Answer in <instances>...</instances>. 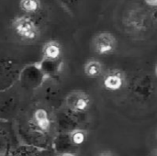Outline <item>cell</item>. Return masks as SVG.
Segmentation results:
<instances>
[{
  "label": "cell",
  "mask_w": 157,
  "mask_h": 156,
  "mask_svg": "<svg viewBox=\"0 0 157 156\" xmlns=\"http://www.w3.org/2000/svg\"><path fill=\"white\" fill-rule=\"evenodd\" d=\"M47 79L42 74L38 63H32L21 68L18 82L27 90H36L40 88Z\"/></svg>",
  "instance_id": "cell-4"
},
{
  "label": "cell",
  "mask_w": 157,
  "mask_h": 156,
  "mask_svg": "<svg viewBox=\"0 0 157 156\" xmlns=\"http://www.w3.org/2000/svg\"><path fill=\"white\" fill-rule=\"evenodd\" d=\"M59 2L62 4L63 7H65L67 10H70V8L76 5L79 2V0H59Z\"/></svg>",
  "instance_id": "cell-21"
},
{
  "label": "cell",
  "mask_w": 157,
  "mask_h": 156,
  "mask_svg": "<svg viewBox=\"0 0 157 156\" xmlns=\"http://www.w3.org/2000/svg\"><path fill=\"white\" fill-rule=\"evenodd\" d=\"M52 149L60 154L64 153H75L77 148L73 144L69 133H57L52 139Z\"/></svg>",
  "instance_id": "cell-13"
},
{
  "label": "cell",
  "mask_w": 157,
  "mask_h": 156,
  "mask_svg": "<svg viewBox=\"0 0 157 156\" xmlns=\"http://www.w3.org/2000/svg\"><path fill=\"white\" fill-rule=\"evenodd\" d=\"M97 156H114V154L109 151H103V152L98 153Z\"/></svg>",
  "instance_id": "cell-22"
},
{
  "label": "cell",
  "mask_w": 157,
  "mask_h": 156,
  "mask_svg": "<svg viewBox=\"0 0 157 156\" xmlns=\"http://www.w3.org/2000/svg\"><path fill=\"white\" fill-rule=\"evenodd\" d=\"M126 83V76L123 72L118 69L110 70L103 77V86L108 91H119L123 88Z\"/></svg>",
  "instance_id": "cell-9"
},
{
  "label": "cell",
  "mask_w": 157,
  "mask_h": 156,
  "mask_svg": "<svg viewBox=\"0 0 157 156\" xmlns=\"http://www.w3.org/2000/svg\"><path fill=\"white\" fill-rule=\"evenodd\" d=\"M144 1L149 6H157V0H144Z\"/></svg>",
  "instance_id": "cell-23"
},
{
  "label": "cell",
  "mask_w": 157,
  "mask_h": 156,
  "mask_svg": "<svg viewBox=\"0 0 157 156\" xmlns=\"http://www.w3.org/2000/svg\"><path fill=\"white\" fill-rule=\"evenodd\" d=\"M61 95L62 93L60 87L55 84H51L47 86V87L44 90V97L46 101L52 105L58 104L61 101Z\"/></svg>",
  "instance_id": "cell-18"
},
{
  "label": "cell",
  "mask_w": 157,
  "mask_h": 156,
  "mask_svg": "<svg viewBox=\"0 0 157 156\" xmlns=\"http://www.w3.org/2000/svg\"><path fill=\"white\" fill-rule=\"evenodd\" d=\"M70 139L73 143V144L78 148L81 145H83L86 141V137H87V133L86 131L84 129H78V130H75L71 132H68Z\"/></svg>",
  "instance_id": "cell-19"
},
{
  "label": "cell",
  "mask_w": 157,
  "mask_h": 156,
  "mask_svg": "<svg viewBox=\"0 0 157 156\" xmlns=\"http://www.w3.org/2000/svg\"><path fill=\"white\" fill-rule=\"evenodd\" d=\"M43 150L37 149L35 147L20 144L14 147L7 156H41Z\"/></svg>",
  "instance_id": "cell-17"
},
{
  "label": "cell",
  "mask_w": 157,
  "mask_h": 156,
  "mask_svg": "<svg viewBox=\"0 0 157 156\" xmlns=\"http://www.w3.org/2000/svg\"><path fill=\"white\" fill-rule=\"evenodd\" d=\"M17 136L22 144L40 150H51L52 139L51 134L39 130L31 120L17 124Z\"/></svg>",
  "instance_id": "cell-1"
},
{
  "label": "cell",
  "mask_w": 157,
  "mask_h": 156,
  "mask_svg": "<svg viewBox=\"0 0 157 156\" xmlns=\"http://www.w3.org/2000/svg\"><path fill=\"white\" fill-rule=\"evenodd\" d=\"M42 74L46 77L47 80H56L60 77L62 71H63V59L57 61H50V60H43L37 62Z\"/></svg>",
  "instance_id": "cell-10"
},
{
  "label": "cell",
  "mask_w": 157,
  "mask_h": 156,
  "mask_svg": "<svg viewBox=\"0 0 157 156\" xmlns=\"http://www.w3.org/2000/svg\"><path fill=\"white\" fill-rule=\"evenodd\" d=\"M21 68L17 61L11 58L0 59V92L9 90L18 82Z\"/></svg>",
  "instance_id": "cell-5"
},
{
  "label": "cell",
  "mask_w": 157,
  "mask_h": 156,
  "mask_svg": "<svg viewBox=\"0 0 157 156\" xmlns=\"http://www.w3.org/2000/svg\"><path fill=\"white\" fill-rule=\"evenodd\" d=\"M117 47L115 37L109 32H99L93 39V48L98 55H109L114 52Z\"/></svg>",
  "instance_id": "cell-8"
},
{
  "label": "cell",
  "mask_w": 157,
  "mask_h": 156,
  "mask_svg": "<svg viewBox=\"0 0 157 156\" xmlns=\"http://www.w3.org/2000/svg\"><path fill=\"white\" fill-rule=\"evenodd\" d=\"M12 28L17 35L23 41H34L40 36V29L36 21L28 16H20L14 19Z\"/></svg>",
  "instance_id": "cell-6"
},
{
  "label": "cell",
  "mask_w": 157,
  "mask_h": 156,
  "mask_svg": "<svg viewBox=\"0 0 157 156\" xmlns=\"http://www.w3.org/2000/svg\"><path fill=\"white\" fill-rule=\"evenodd\" d=\"M91 105V99L88 94L82 90L70 92L63 100V106L72 112L78 115H86Z\"/></svg>",
  "instance_id": "cell-7"
},
{
  "label": "cell",
  "mask_w": 157,
  "mask_h": 156,
  "mask_svg": "<svg viewBox=\"0 0 157 156\" xmlns=\"http://www.w3.org/2000/svg\"><path fill=\"white\" fill-rule=\"evenodd\" d=\"M55 123L58 133H68L75 130L83 129L85 115L75 114L63 105L56 112Z\"/></svg>",
  "instance_id": "cell-3"
},
{
  "label": "cell",
  "mask_w": 157,
  "mask_h": 156,
  "mask_svg": "<svg viewBox=\"0 0 157 156\" xmlns=\"http://www.w3.org/2000/svg\"><path fill=\"white\" fill-rule=\"evenodd\" d=\"M57 156H76L75 153H64V154H60Z\"/></svg>",
  "instance_id": "cell-24"
},
{
  "label": "cell",
  "mask_w": 157,
  "mask_h": 156,
  "mask_svg": "<svg viewBox=\"0 0 157 156\" xmlns=\"http://www.w3.org/2000/svg\"><path fill=\"white\" fill-rule=\"evenodd\" d=\"M0 156H7V155H4V154H0Z\"/></svg>",
  "instance_id": "cell-26"
},
{
  "label": "cell",
  "mask_w": 157,
  "mask_h": 156,
  "mask_svg": "<svg viewBox=\"0 0 157 156\" xmlns=\"http://www.w3.org/2000/svg\"><path fill=\"white\" fill-rule=\"evenodd\" d=\"M155 77L157 78V63L155 65Z\"/></svg>",
  "instance_id": "cell-25"
},
{
  "label": "cell",
  "mask_w": 157,
  "mask_h": 156,
  "mask_svg": "<svg viewBox=\"0 0 157 156\" xmlns=\"http://www.w3.org/2000/svg\"><path fill=\"white\" fill-rule=\"evenodd\" d=\"M19 6L21 9L28 13H35L40 6V0H20Z\"/></svg>",
  "instance_id": "cell-20"
},
{
  "label": "cell",
  "mask_w": 157,
  "mask_h": 156,
  "mask_svg": "<svg viewBox=\"0 0 157 156\" xmlns=\"http://www.w3.org/2000/svg\"><path fill=\"white\" fill-rule=\"evenodd\" d=\"M13 148L12 134L4 120H0V154L8 155Z\"/></svg>",
  "instance_id": "cell-14"
},
{
  "label": "cell",
  "mask_w": 157,
  "mask_h": 156,
  "mask_svg": "<svg viewBox=\"0 0 157 156\" xmlns=\"http://www.w3.org/2000/svg\"><path fill=\"white\" fill-rule=\"evenodd\" d=\"M84 74L88 78H98L103 74V64L96 59H90L84 65Z\"/></svg>",
  "instance_id": "cell-16"
},
{
  "label": "cell",
  "mask_w": 157,
  "mask_h": 156,
  "mask_svg": "<svg viewBox=\"0 0 157 156\" xmlns=\"http://www.w3.org/2000/svg\"><path fill=\"white\" fill-rule=\"evenodd\" d=\"M41 59L50 61H57L62 59V47L60 43L55 40L46 42L42 48Z\"/></svg>",
  "instance_id": "cell-15"
},
{
  "label": "cell",
  "mask_w": 157,
  "mask_h": 156,
  "mask_svg": "<svg viewBox=\"0 0 157 156\" xmlns=\"http://www.w3.org/2000/svg\"><path fill=\"white\" fill-rule=\"evenodd\" d=\"M18 98L16 95L10 94L0 97V120L11 118L17 111Z\"/></svg>",
  "instance_id": "cell-11"
},
{
  "label": "cell",
  "mask_w": 157,
  "mask_h": 156,
  "mask_svg": "<svg viewBox=\"0 0 157 156\" xmlns=\"http://www.w3.org/2000/svg\"><path fill=\"white\" fill-rule=\"evenodd\" d=\"M30 120L39 130H40L43 132L51 134L53 121L46 109L37 108L36 110H34Z\"/></svg>",
  "instance_id": "cell-12"
},
{
  "label": "cell",
  "mask_w": 157,
  "mask_h": 156,
  "mask_svg": "<svg viewBox=\"0 0 157 156\" xmlns=\"http://www.w3.org/2000/svg\"><path fill=\"white\" fill-rule=\"evenodd\" d=\"M155 79L149 74H141L132 78L129 86L131 96L140 103L150 101L156 93Z\"/></svg>",
  "instance_id": "cell-2"
}]
</instances>
